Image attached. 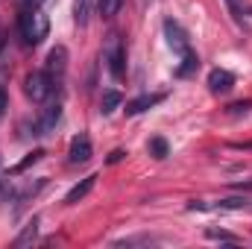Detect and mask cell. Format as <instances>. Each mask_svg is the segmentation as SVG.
Masks as SVG:
<instances>
[{
  "label": "cell",
  "mask_w": 252,
  "mask_h": 249,
  "mask_svg": "<svg viewBox=\"0 0 252 249\" xmlns=\"http://www.w3.org/2000/svg\"><path fill=\"white\" fill-rule=\"evenodd\" d=\"M214 208L235 211V208H252V202L247 199V196H229V199H220V202H214Z\"/></svg>",
  "instance_id": "9a60e30c"
},
{
  "label": "cell",
  "mask_w": 252,
  "mask_h": 249,
  "mask_svg": "<svg viewBox=\"0 0 252 249\" xmlns=\"http://www.w3.org/2000/svg\"><path fill=\"white\" fill-rule=\"evenodd\" d=\"M121 6H124V0H97V9L103 18H115L121 12Z\"/></svg>",
  "instance_id": "e0dca14e"
},
{
  "label": "cell",
  "mask_w": 252,
  "mask_h": 249,
  "mask_svg": "<svg viewBox=\"0 0 252 249\" xmlns=\"http://www.w3.org/2000/svg\"><path fill=\"white\" fill-rule=\"evenodd\" d=\"M24 85H27V94H30L35 103H44V100L53 94V88H56V82L50 79L47 70H32V73L24 79Z\"/></svg>",
  "instance_id": "3957f363"
},
{
  "label": "cell",
  "mask_w": 252,
  "mask_h": 249,
  "mask_svg": "<svg viewBox=\"0 0 252 249\" xmlns=\"http://www.w3.org/2000/svg\"><path fill=\"white\" fill-rule=\"evenodd\" d=\"M103 59H106V67H109V73L115 76V79H121L126 70V47L124 41L118 38V35H109V44H106V50H103Z\"/></svg>",
  "instance_id": "7a4b0ae2"
},
{
  "label": "cell",
  "mask_w": 252,
  "mask_h": 249,
  "mask_svg": "<svg viewBox=\"0 0 252 249\" xmlns=\"http://www.w3.org/2000/svg\"><path fill=\"white\" fill-rule=\"evenodd\" d=\"M153 244H158V238H153V235H132V238L115 241V247H153Z\"/></svg>",
  "instance_id": "4fadbf2b"
},
{
  "label": "cell",
  "mask_w": 252,
  "mask_h": 249,
  "mask_svg": "<svg viewBox=\"0 0 252 249\" xmlns=\"http://www.w3.org/2000/svg\"><path fill=\"white\" fill-rule=\"evenodd\" d=\"M121 100H124V97H121L118 91H112V88H109V91H103V100H100V112H103V115H112V112L121 106Z\"/></svg>",
  "instance_id": "5bb4252c"
},
{
  "label": "cell",
  "mask_w": 252,
  "mask_h": 249,
  "mask_svg": "<svg viewBox=\"0 0 252 249\" xmlns=\"http://www.w3.org/2000/svg\"><path fill=\"white\" fill-rule=\"evenodd\" d=\"M6 106H9V97H6V88H0V118L6 115Z\"/></svg>",
  "instance_id": "603a6c76"
},
{
  "label": "cell",
  "mask_w": 252,
  "mask_h": 249,
  "mask_svg": "<svg viewBox=\"0 0 252 249\" xmlns=\"http://www.w3.org/2000/svg\"><path fill=\"white\" fill-rule=\"evenodd\" d=\"M164 35H167V44L173 47V53H179V56H185L190 50V41H188V32L173 21V18H167L164 21Z\"/></svg>",
  "instance_id": "277c9868"
},
{
  "label": "cell",
  "mask_w": 252,
  "mask_h": 249,
  "mask_svg": "<svg viewBox=\"0 0 252 249\" xmlns=\"http://www.w3.org/2000/svg\"><path fill=\"white\" fill-rule=\"evenodd\" d=\"M41 3H44V0H21L24 9H41Z\"/></svg>",
  "instance_id": "d4e9b609"
},
{
  "label": "cell",
  "mask_w": 252,
  "mask_h": 249,
  "mask_svg": "<svg viewBox=\"0 0 252 249\" xmlns=\"http://www.w3.org/2000/svg\"><path fill=\"white\" fill-rule=\"evenodd\" d=\"M196 67H199V59H196V53H193V50H188V53L182 56V64L176 67V76H190Z\"/></svg>",
  "instance_id": "2e32d148"
},
{
  "label": "cell",
  "mask_w": 252,
  "mask_h": 249,
  "mask_svg": "<svg viewBox=\"0 0 252 249\" xmlns=\"http://www.w3.org/2000/svg\"><path fill=\"white\" fill-rule=\"evenodd\" d=\"M47 73H50V79L59 85L64 76V70H67V50H64L62 44H56L50 53H47V67H44Z\"/></svg>",
  "instance_id": "5b68a950"
},
{
  "label": "cell",
  "mask_w": 252,
  "mask_h": 249,
  "mask_svg": "<svg viewBox=\"0 0 252 249\" xmlns=\"http://www.w3.org/2000/svg\"><path fill=\"white\" fill-rule=\"evenodd\" d=\"M41 156H44L41 150H35V153H30V156H27V158H24L21 164H15V167L9 170V176H18V173H24V170H27V167H32V164H35V161H38Z\"/></svg>",
  "instance_id": "d6986e66"
},
{
  "label": "cell",
  "mask_w": 252,
  "mask_h": 249,
  "mask_svg": "<svg viewBox=\"0 0 252 249\" xmlns=\"http://www.w3.org/2000/svg\"><path fill=\"white\" fill-rule=\"evenodd\" d=\"M59 121H62V106H59V103H50V106L41 112V118L32 124V135H47V132H53Z\"/></svg>",
  "instance_id": "8992f818"
},
{
  "label": "cell",
  "mask_w": 252,
  "mask_h": 249,
  "mask_svg": "<svg viewBox=\"0 0 252 249\" xmlns=\"http://www.w3.org/2000/svg\"><path fill=\"white\" fill-rule=\"evenodd\" d=\"M205 235H208L211 241H223V244H241V238H238V235H232V232H226V229H205Z\"/></svg>",
  "instance_id": "ac0fdd59"
},
{
  "label": "cell",
  "mask_w": 252,
  "mask_h": 249,
  "mask_svg": "<svg viewBox=\"0 0 252 249\" xmlns=\"http://www.w3.org/2000/svg\"><path fill=\"white\" fill-rule=\"evenodd\" d=\"M164 97H167V94H144V97H138V100L126 103V115H129V118H132V115H141V112H147V109L158 106Z\"/></svg>",
  "instance_id": "9c48e42d"
},
{
  "label": "cell",
  "mask_w": 252,
  "mask_h": 249,
  "mask_svg": "<svg viewBox=\"0 0 252 249\" xmlns=\"http://www.w3.org/2000/svg\"><path fill=\"white\" fill-rule=\"evenodd\" d=\"M35 235H38V217H32V220H27V226L21 229V235L15 238V247H30L32 241H35Z\"/></svg>",
  "instance_id": "8fae6325"
},
{
  "label": "cell",
  "mask_w": 252,
  "mask_h": 249,
  "mask_svg": "<svg viewBox=\"0 0 252 249\" xmlns=\"http://www.w3.org/2000/svg\"><path fill=\"white\" fill-rule=\"evenodd\" d=\"M252 109V103H235L232 106V115H241V112H250Z\"/></svg>",
  "instance_id": "cb8c5ba5"
},
{
  "label": "cell",
  "mask_w": 252,
  "mask_h": 249,
  "mask_svg": "<svg viewBox=\"0 0 252 249\" xmlns=\"http://www.w3.org/2000/svg\"><path fill=\"white\" fill-rule=\"evenodd\" d=\"M18 27H21V35H24L27 47H38L50 32V21H47V15L41 9H24Z\"/></svg>",
  "instance_id": "6da1fadb"
},
{
  "label": "cell",
  "mask_w": 252,
  "mask_h": 249,
  "mask_svg": "<svg viewBox=\"0 0 252 249\" xmlns=\"http://www.w3.org/2000/svg\"><path fill=\"white\" fill-rule=\"evenodd\" d=\"M126 153L124 150H115V153H112V156H109V164H118V161H121V158H124Z\"/></svg>",
  "instance_id": "484cf974"
},
{
  "label": "cell",
  "mask_w": 252,
  "mask_h": 249,
  "mask_svg": "<svg viewBox=\"0 0 252 249\" xmlns=\"http://www.w3.org/2000/svg\"><path fill=\"white\" fill-rule=\"evenodd\" d=\"M94 185H97V176H85L82 182H76V185H73L70 190H67L64 202H67V205H76L79 199H85V196H88V193L94 190Z\"/></svg>",
  "instance_id": "30bf717a"
},
{
  "label": "cell",
  "mask_w": 252,
  "mask_h": 249,
  "mask_svg": "<svg viewBox=\"0 0 252 249\" xmlns=\"http://www.w3.org/2000/svg\"><path fill=\"white\" fill-rule=\"evenodd\" d=\"M235 190H241V193H252V179H244V182H235Z\"/></svg>",
  "instance_id": "7402d4cb"
},
{
  "label": "cell",
  "mask_w": 252,
  "mask_h": 249,
  "mask_svg": "<svg viewBox=\"0 0 252 249\" xmlns=\"http://www.w3.org/2000/svg\"><path fill=\"white\" fill-rule=\"evenodd\" d=\"M226 6H229L232 18H235L238 24H244V6H241V0H226Z\"/></svg>",
  "instance_id": "44dd1931"
},
{
  "label": "cell",
  "mask_w": 252,
  "mask_h": 249,
  "mask_svg": "<svg viewBox=\"0 0 252 249\" xmlns=\"http://www.w3.org/2000/svg\"><path fill=\"white\" fill-rule=\"evenodd\" d=\"M150 153H153L158 161L167 158V153H170V150H167V141H164V138H153V141H150Z\"/></svg>",
  "instance_id": "ffe728a7"
},
{
  "label": "cell",
  "mask_w": 252,
  "mask_h": 249,
  "mask_svg": "<svg viewBox=\"0 0 252 249\" xmlns=\"http://www.w3.org/2000/svg\"><path fill=\"white\" fill-rule=\"evenodd\" d=\"M208 88H211V94H229L235 88V73H229L223 67H214L208 73Z\"/></svg>",
  "instance_id": "52a82bcc"
},
{
  "label": "cell",
  "mask_w": 252,
  "mask_h": 249,
  "mask_svg": "<svg viewBox=\"0 0 252 249\" xmlns=\"http://www.w3.org/2000/svg\"><path fill=\"white\" fill-rule=\"evenodd\" d=\"M91 6H94V0H73V21H76L79 27L88 24V18H91Z\"/></svg>",
  "instance_id": "7c38bea8"
},
{
  "label": "cell",
  "mask_w": 252,
  "mask_h": 249,
  "mask_svg": "<svg viewBox=\"0 0 252 249\" xmlns=\"http://www.w3.org/2000/svg\"><path fill=\"white\" fill-rule=\"evenodd\" d=\"M70 164H85L88 158H91V141H88V135H76L73 141H70Z\"/></svg>",
  "instance_id": "ba28073f"
}]
</instances>
